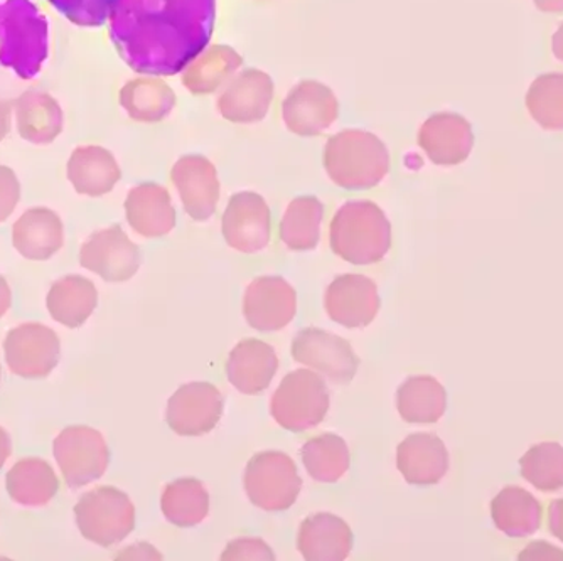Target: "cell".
I'll return each mask as SVG.
<instances>
[{
  "instance_id": "cell-1",
  "label": "cell",
  "mask_w": 563,
  "mask_h": 561,
  "mask_svg": "<svg viewBox=\"0 0 563 561\" xmlns=\"http://www.w3.org/2000/svg\"><path fill=\"white\" fill-rule=\"evenodd\" d=\"M112 36L123 58L145 73H174L208 43L213 0H117Z\"/></svg>"
},
{
  "instance_id": "cell-2",
  "label": "cell",
  "mask_w": 563,
  "mask_h": 561,
  "mask_svg": "<svg viewBox=\"0 0 563 561\" xmlns=\"http://www.w3.org/2000/svg\"><path fill=\"white\" fill-rule=\"evenodd\" d=\"M390 246V223L373 202H347L331 221L332 252L354 265L379 262Z\"/></svg>"
},
{
  "instance_id": "cell-3",
  "label": "cell",
  "mask_w": 563,
  "mask_h": 561,
  "mask_svg": "<svg viewBox=\"0 0 563 561\" xmlns=\"http://www.w3.org/2000/svg\"><path fill=\"white\" fill-rule=\"evenodd\" d=\"M47 30L30 0H8L0 8V63L21 78L41 72L47 53Z\"/></svg>"
},
{
  "instance_id": "cell-4",
  "label": "cell",
  "mask_w": 563,
  "mask_h": 561,
  "mask_svg": "<svg viewBox=\"0 0 563 561\" xmlns=\"http://www.w3.org/2000/svg\"><path fill=\"white\" fill-rule=\"evenodd\" d=\"M73 512L85 540L103 548L125 540L135 529L134 503L117 487L100 486L88 491Z\"/></svg>"
},
{
  "instance_id": "cell-5",
  "label": "cell",
  "mask_w": 563,
  "mask_h": 561,
  "mask_svg": "<svg viewBox=\"0 0 563 561\" xmlns=\"http://www.w3.org/2000/svg\"><path fill=\"white\" fill-rule=\"evenodd\" d=\"M328 410V385L311 370H296L287 374L272 396V417L287 432L314 429L324 420Z\"/></svg>"
},
{
  "instance_id": "cell-6",
  "label": "cell",
  "mask_w": 563,
  "mask_h": 561,
  "mask_svg": "<svg viewBox=\"0 0 563 561\" xmlns=\"http://www.w3.org/2000/svg\"><path fill=\"white\" fill-rule=\"evenodd\" d=\"M243 484L252 504L267 513L287 512L302 490L296 462L278 450L255 453L246 464Z\"/></svg>"
},
{
  "instance_id": "cell-7",
  "label": "cell",
  "mask_w": 563,
  "mask_h": 561,
  "mask_svg": "<svg viewBox=\"0 0 563 561\" xmlns=\"http://www.w3.org/2000/svg\"><path fill=\"white\" fill-rule=\"evenodd\" d=\"M53 453L66 486L76 490L98 481L110 464L107 440L88 425H71L53 442Z\"/></svg>"
},
{
  "instance_id": "cell-8",
  "label": "cell",
  "mask_w": 563,
  "mask_h": 561,
  "mask_svg": "<svg viewBox=\"0 0 563 561\" xmlns=\"http://www.w3.org/2000/svg\"><path fill=\"white\" fill-rule=\"evenodd\" d=\"M4 354L9 370L15 376L43 380L58 366L62 342L53 329L27 322L8 332Z\"/></svg>"
},
{
  "instance_id": "cell-9",
  "label": "cell",
  "mask_w": 563,
  "mask_h": 561,
  "mask_svg": "<svg viewBox=\"0 0 563 561\" xmlns=\"http://www.w3.org/2000/svg\"><path fill=\"white\" fill-rule=\"evenodd\" d=\"M223 408V395L217 386L208 382L188 383L170 396L166 421L177 436H207L220 424Z\"/></svg>"
},
{
  "instance_id": "cell-10",
  "label": "cell",
  "mask_w": 563,
  "mask_h": 561,
  "mask_svg": "<svg viewBox=\"0 0 563 561\" xmlns=\"http://www.w3.org/2000/svg\"><path fill=\"white\" fill-rule=\"evenodd\" d=\"M80 263L103 280L122 284L137 274L141 250L119 224H113L88 238L80 250Z\"/></svg>"
},
{
  "instance_id": "cell-11",
  "label": "cell",
  "mask_w": 563,
  "mask_h": 561,
  "mask_svg": "<svg viewBox=\"0 0 563 561\" xmlns=\"http://www.w3.org/2000/svg\"><path fill=\"white\" fill-rule=\"evenodd\" d=\"M292 358L297 363L325 374L338 385L353 382L360 367V358L346 339L318 328L302 329L294 338Z\"/></svg>"
},
{
  "instance_id": "cell-12",
  "label": "cell",
  "mask_w": 563,
  "mask_h": 561,
  "mask_svg": "<svg viewBox=\"0 0 563 561\" xmlns=\"http://www.w3.org/2000/svg\"><path fill=\"white\" fill-rule=\"evenodd\" d=\"M296 312V290L282 277L255 278L246 288L243 314L246 322L257 331L284 329Z\"/></svg>"
},
{
  "instance_id": "cell-13",
  "label": "cell",
  "mask_w": 563,
  "mask_h": 561,
  "mask_svg": "<svg viewBox=\"0 0 563 561\" xmlns=\"http://www.w3.org/2000/svg\"><path fill=\"white\" fill-rule=\"evenodd\" d=\"M223 234L239 252L264 250L271 242V211L264 199L253 193L233 196L224 211Z\"/></svg>"
},
{
  "instance_id": "cell-14",
  "label": "cell",
  "mask_w": 563,
  "mask_h": 561,
  "mask_svg": "<svg viewBox=\"0 0 563 561\" xmlns=\"http://www.w3.org/2000/svg\"><path fill=\"white\" fill-rule=\"evenodd\" d=\"M325 310L336 324L366 328L379 310L376 285L363 275H341L325 292Z\"/></svg>"
},
{
  "instance_id": "cell-15",
  "label": "cell",
  "mask_w": 563,
  "mask_h": 561,
  "mask_svg": "<svg viewBox=\"0 0 563 561\" xmlns=\"http://www.w3.org/2000/svg\"><path fill=\"white\" fill-rule=\"evenodd\" d=\"M448 447L433 433H413L397 449V468L412 486H435L449 471Z\"/></svg>"
},
{
  "instance_id": "cell-16",
  "label": "cell",
  "mask_w": 563,
  "mask_h": 561,
  "mask_svg": "<svg viewBox=\"0 0 563 561\" xmlns=\"http://www.w3.org/2000/svg\"><path fill=\"white\" fill-rule=\"evenodd\" d=\"M420 145L438 166H457L474 147L471 123L457 113L430 117L420 130Z\"/></svg>"
},
{
  "instance_id": "cell-17",
  "label": "cell",
  "mask_w": 563,
  "mask_h": 561,
  "mask_svg": "<svg viewBox=\"0 0 563 561\" xmlns=\"http://www.w3.org/2000/svg\"><path fill=\"white\" fill-rule=\"evenodd\" d=\"M12 245L33 262H44L65 245V227L58 212L49 208H31L22 212L12 227Z\"/></svg>"
},
{
  "instance_id": "cell-18",
  "label": "cell",
  "mask_w": 563,
  "mask_h": 561,
  "mask_svg": "<svg viewBox=\"0 0 563 561\" xmlns=\"http://www.w3.org/2000/svg\"><path fill=\"white\" fill-rule=\"evenodd\" d=\"M228 382L243 395H261L271 385L278 370L274 348L261 339H245L228 356Z\"/></svg>"
},
{
  "instance_id": "cell-19",
  "label": "cell",
  "mask_w": 563,
  "mask_h": 561,
  "mask_svg": "<svg viewBox=\"0 0 563 561\" xmlns=\"http://www.w3.org/2000/svg\"><path fill=\"white\" fill-rule=\"evenodd\" d=\"M350 525L338 516L318 513L303 519L297 548L307 561H343L353 550Z\"/></svg>"
},
{
  "instance_id": "cell-20",
  "label": "cell",
  "mask_w": 563,
  "mask_h": 561,
  "mask_svg": "<svg viewBox=\"0 0 563 561\" xmlns=\"http://www.w3.org/2000/svg\"><path fill=\"white\" fill-rule=\"evenodd\" d=\"M173 183L179 189L189 217L196 221L210 220L220 199V183L207 158H183L173 169Z\"/></svg>"
},
{
  "instance_id": "cell-21",
  "label": "cell",
  "mask_w": 563,
  "mask_h": 561,
  "mask_svg": "<svg viewBox=\"0 0 563 561\" xmlns=\"http://www.w3.org/2000/svg\"><path fill=\"white\" fill-rule=\"evenodd\" d=\"M69 183L78 195L100 198L112 191L122 177L115 157L98 145H81L73 151L66 166Z\"/></svg>"
},
{
  "instance_id": "cell-22",
  "label": "cell",
  "mask_w": 563,
  "mask_h": 561,
  "mask_svg": "<svg viewBox=\"0 0 563 561\" xmlns=\"http://www.w3.org/2000/svg\"><path fill=\"white\" fill-rule=\"evenodd\" d=\"M126 221L145 238H159L176 224V211L166 187L141 184L125 199Z\"/></svg>"
},
{
  "instance_id": "cell-23",
  "label": "cell",
  "mask_w": 563,
  "mask_h": 561,
  "mask_svg": "<svg viewBox=\"0 0 563 561\" xmlns=\"http://www.w3.org/2000/svg\"><path fill=\"white\" fill-rule=\"evenodd\" d=\"M15 125L24 141L36 145L55 142L63 132L62 107L43 91H25L14 103Z\"/></svg>"
},
{
  "instance_id": "cell-24",
  "label": "cell",
  "mask_w": 563,
  "mask_h": 561,
  "mask_svg": "<svg viewBox=\"0 0 563 561\" xmlns=\"http://www.w3.org/2000/svg\"><path fill=\"white\" fill-rule=\"evenodd\" d=\"M46 306L58 324L81 328L97 309L98 290L93 282L81 275H66L51 285Z\"/></svg>"
},
{
  "instance_id": "cell-25",
  "label": "cell",
  "mask_w": 563,
  "mask_h": 561,
  "mask_svg": "<svg viewBox=\"0 0 563 561\" xmlns=\"http://www.w3.org/2000/svg\"><path fill=\"white\" fill-rule=\"evenodd\" d=\"M492 516L506 537L527 538L542 526L543 507L528 491L508 486L492 501Z\"/></svg>"
},
{
  "instance_id": "cell-26",
  "label": "cell",
  "mask_w": 563,
  "mask_h": 561,
  "mask_svg": "<svg viewBox=\"0 0 563 561\" xmlns=\"http://www.w3.org/2000/svg\"><path fill=\"white\" fill-rule=\"evenodd\" d=\"M5 487L14 503L22 506H46L59 491V479L49 462L43 459H22L12 465L5 477Z\"/></svg>"
},
{
  "instance_id": "cell-27",
  "label": "cell",
  "mask_w": 563,
  "mask_h": 561,
  "mask_svg": "<svg viewBox=\"0 0 563 561\" xmlns=\"http://www.w3.org/2000/svg\"><path fill=\"white\" fill-rule=\"evenodd\" d=\"M397 408L408 424H438L448 410V392L433 376H410L398 386Z\"/></svg>"
},
{
  "instance_id": "cell-28",
  "label": "cell",
  "mask_w": 563,
  "mask_h": 561,
  "mask_svg": "<svg viewBox=\"0 0 563 561\" xmlns=\"http://www.w3.org/2000/svg\"><path fill=\"white\" fill-rule=\"evenodd\" d=\"M161 509L170 525L192 528L207 519L210 513V494L199 479H176L164 490Z\"/></svg>"
},
{
  "instance_id": "cell-29",
  "label": "cell",
  "mask_w": 563,
  "mask_h": 561,
  "mask_svg": "<svg viewBox=\"0 0 563 561\" xmlns=\"http://www.w3.org/2000/svg\"><path fill=\"white\" fill-rule=\"evenodd\" d=\"M307 472L318 483H338L351 465V453L346 442L334 433L307 440L300 450Z\"/></svg>"
},
{
  "instance_id": "cell-30",
  "label": "cell",
  "mask_w": 563,
  "mask_h": 561,
  "mask_svg": "<svg viewBox=\"0 0 563 561\" xmlns=\"http://www.w3.org/2000/svg\"><path fill=\"white\" fill-rule=\"evenodd\" d=\"M321 202L312 196L294 199L282 220L280 238L289 249L312 250L319 243V224L322 220Z\"/></svg>"
},
{
  "instance_id": "cell-31",
  "label": "cell",
  "mask_w": 563,
  "mask_h": 561,
  "mask_svg": "<svg viewBox=\"0 0 563 561\" xmlns=\"http://www.w3.org/2000/svg\"><path fill=\"white\" fill-rule=\"evenodd\" d=\"M525 481L542 491L556 493L563 490V447L556 442H543L531 447L520 459Z\"/></svg>"
},
{
  "instance_id": "cell-32",
  "label": "cell",
  "mask_w": 563,
  "mask_h": 561,
  "mask_svg": "<svg viewBox=\"0 0 563 561\" xmlns=\"http://www.w3.org/2000/svg\"><path fill=\"white\" fill-rule=\"evenodd\" d=\"M525 101L531 119L542 129L563 130V73L534 78Z\"/></svg>"
},
{
  "instance_id": "cell-33",
  "label": "cell",
  "mask_w": 563,
  "mask_h": 561,
  "mask_svg": "<svg viewBox=\"0 0 563 561\" xmlns=\"http://www.w3.org/2000/svg\"><path fill=\"white\" fill-rule=\"evenodd\" d=\"M63 15L81 25H100L107 21L117 0H49Z\"/></svg>"
},
{
  "instance_id": "cell-34",
  "label": "cell",
  "mask_w": 563,
  "mask_h": 561,
  "mask_svg": "<svg viewBox=\"0 0 563 561\" xmlns=\"http://www.w3.org/2000/svg\"><path fill=\"white\" fill-rule=\"evenodd\" d=\"M221 560H265L274 561L275 554L272 548L261 538H239L224 548Z\"/></svg>"
},
{
  "instance_id": "cell-35",
  "label": "cell",
  "mask_w": 563,
  "mask_h": 561,
  "mask_svg": "<svg viewBox=\"0 0 563 561\" xmlns=\"http://www.w3.org/2000/svg\"><path fill=\"white\" fill-rule=\"evenodd\" d=\"M21 199V184L11 167L0 164V223L9 220Z\"/></svg>"
},
{
  "instance_id": "cell-36",
  "label": "cell",
  "mask_w": 563,
  "mask_h": 561,
  "mask_svg": "<svg viewBox=\"0 0 563 561\" xmlns=\"http://www.w3.org/2000/svg\"><path fill=\"white\" fill-rule=\"evenodd\" d=\"M543 558L545 560H563V551L540 541V543H531L520 554V560H543Z\"/></svg>"
},
{
  "instance_id": "cell-37",
  "label": "cell",
  "mask_w": 563,
  "mask_h": 561,
  "mask_svg": "<svg viewBox=\"0 0 563 561\" xmlns=\"http://www.w3.org/2000/svg\"><path fill=\"white\" fill-rule=\"evenodd\" d=\"M549 531L563 543V497L549 506Z\"/></svg>"
},
{
  "instance_id": "cell-38",
  "label": "cell",
  "mask_w": 563,
  "mask_h": 561,
  "mask_svg": "<svg viewBox=\"0 0 563 561\" xmlns=\"http://www.w3.org/2000/svg\"><path fill=\"white\" fill-rule=\"evenodd\" d=\"M12 105L9 101L0 100V142L8 138L11 132Z\"/></svg>"
},
{
  "instance_id": "cell-39",
  "label": "cell",
  "mask_w": 563,
  "mask_h": 561,
  "mask_svg": "<svg viewBox=\"0 0 563 561\" xmlns=\"http://www.w3.org/2000/svg\"><path fill=\"white\" fill-rule=\"evenodd\" d=\"M12 306V290L8 280L0 275V319L8 314Z\"/></svg>"
},
{
  "instance_id": "cell-40",
  "label": "cell",
  "mask_w": 563,
  "mask_h": 561,
  "mask_svg": "<svg viewBox=\"0 0 563 561\" xmlns=\"http://www.w3.org/2000/svg\"><path fill=\"white\" fill-rule=\"evenodd\" d=\"M12 453V442L11 437H9V433L5 432L2 427H0V471H2V468H4L5 462H8V459L11 458Z\"/></svg>"
},
{
  "instance_id": "cell-41",
  "label": "cell",
  "mask_w": 563,
  "mask_h": 561,
  "mask_svg": "<svg viewBox=\"0 0 563 561\" xmlns=\"http://www.w3.org/2000/svg\"><path fill=\"white\" fill-rule=\"evenodd\" d=\"M537 9L547 14H562L563 12V0H533Z\"/></svg>"
},
{
  "instance_id": "cell-42",
  "label": "cell",
  "mask_w": 563,
  "mask_h": 561,
  "mask_svg": "<svg viewBox=\"0 0 563 561\" xmlns=\"http://www.w3.org/2000/svg\"><path fill=\"white\" fill-rule=\"evenodd\" d=\"M552 51L556 59L563 63V22L559 25V30L552 37Z\"/></svg>"
},
{
  "instance_id": "cell-43",
  "label": "cell",
  "mask_w": 563,
  "mask_h": 561,
  "mask_svg": "<svg viewBox=\"0 0 563 561\" xmlns=\"http://www.w3.org/2000/svg\"><path fill=\"white\" fill-rule=\"evenodd\" d=\"M0 378H2V367H0Z\"/></svg>"
}]
</instances>
